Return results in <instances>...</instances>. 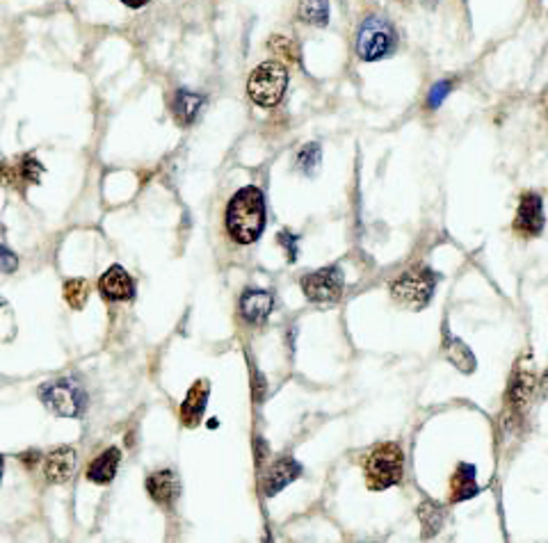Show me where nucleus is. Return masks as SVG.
I'll return each mask as SVG.
<instances>
[{
  "instance_id": "1",
  "label": "nucleus",
  "mask_w": 548,
  "mask_h": 543,
  "mask_svg": "<svg viewBox=\"0 0 548 543\" xmlns=\"http://www.w3.org/2000/svg\"><path fill=\"white\" fill-rule=\"evenodd\" d=\"M266 229V199L254 185L238 190L226 206V231L238 245H251Z\"/></svg>"
},
{
  "instance_id": "2",
  "label": "nucleus",
  "mask_w": 548,
  "mask_h": 543,
  "mask_svg": "<svg viewBox=\"0 0 548 543\" xmlns=\"http://www.w3.org/2000/svg\"><path fill=\"white\" fill-rule=\"evenodd\" d=\"M535 390H537V377L530 361L521 358L517 367L512 370L510 383L505 393V409H503V427L510 434H517L528 421V413L533 409Z\"/></svg>"
},
{
  "instance_id": "3",
  "label": "nucleus",
  "mask_w": 548,
  "mask_h": 543,
  "mask_svg": "<svg viewBox=\"0 0 548 543\" xmlns=\"http://www.w3.org/2000/svg\"><path fill=\"white\" fill-rule=\"evenodd\" d=\"M363 475L370 491H386L405 475V452L398 443H379L363 459Z\"/></svg>"
},
{
  "instance_id": "4",
  "label": "nucleus",
  "mask_w": 548,
  "mask_h": 543,
  "mask_svg": "<svg viewBox=\"0 0 548 543\" xmlns=\"http://www.w3.org/2000/svg\"><path fill=\"white\" fill-rule=\"evenodd\" d=\"M439 274L430 267H414L407 270L405 274H400L393 283H391V295L400 306H405L409 311H423L434 297L437 290Z\"/></svg>"
},
{
  "instance_id": "5",
  "label": "nucleus",
  "mask_w": 548,
  "mask_h": 543,
  "mask_svg": "<svg viewBox=\"0 0 548 543\" xmlns=\"http://www.w3.org/2000/svg\"><path fill=\"white\" fill-rule=\"evenodd\" d=\"M395 48H398V35L391 21L382 16H368L357 35L359 58L366 62H377V59L393 55Z\"/></svg>"
},
{
  "instance_id": "6",
  "label": "nucleus",
  "mask_w": 548,
  "mask_h": 543,
  "mask_svg": "<svg viewBox=\"0 0 548 543\" xmlns=\"http://www.w3.org/2000/svg\"><path fill=\"white\" fill-rule=\"evenodd\" d=\"M288 87V71L282 62L258 64L250 75L247 91L251 101L261 107H274L283 98Z\"/></svg>"
},
{
  "instance_id": "7",
  "label": "nucleus",
  "mask_w": 548,
  "mask_h": 543,
  "mask_svg": "<svg viewBox=\"0 0 548 543\" xmlns=\"http://www.w3.org/2000/svg\"><path fill=\"white\" fill-rule=\"evenodd\" d=\"M39 397L48 411L60 418H78L87 405V395L75 379H53L39 389Z\"/></svg>"
},
{
  "instance_id": "8",
  "label": "nucleus",
  "mask_w": 548,
  "mask_h": 543,
  "mask_svg": "<svg viewBox=\"0 0 548 543\" xmlns=\"http://www.w3.org/2000/svg\"><path fill=\"white\" fill-rule=\"evenodd\" d=\"M343 287H345V277L341 267H322L311 274L302 277V290L309 302L315 303H334L341 299Z\"/></svg>"
},
{
  "instance_id": "9",
  "label": "nucleus",
  "mask_w": 548,
  "mask_h": 543,
  "mask_svg": "<svg viewBox=\"0 0 548 543\" xmlns=\"http://www.w3.org/2000/svg\"><path fill=\"white\" fill-rule=\"evenodd\" d=\"M546 229V213H544V199L537 192H526L519 199L517 213H514V222H512V231L521 238H539Z\"/></svg>"
},
{
  "instance_id": "10",
  "label": "nucleus",
  "mask_w": 548,
  "mask_h": 543,
  "mask_svg": "<svg viewBox=\"0 0 548 543\" xmlns=\"http://www.w3.org/2000/svg\"><path fill=\"white\" fill-rule=\"evenodd\" d=\"M75 466H78V452L74 447H55L53 452H48L44 459V477L51 484H64L74 477Z\"/></svg>"
},
{
  "instance_id": "11",
  "label": "nucleus",
  "mask_w": 548,
  "mask_h": 543,
  "mask_svg": "<svg viewBox=\"0 0 548 543\" xmlns=\"http://www.w3.org/2000/svg\"><path fill=\"white\" fill-rule=\"evenodd\" d=\"M99 290L107 302H128L135 295V281L122 265H110L99 279Z\"/></svg>"
},
{
  "instance_id": "12",
  "label": "nucleus",
  "mask_w": 548,
  "mask_h": 543,
  "mask_svg": "<svg viewBox=\"0 0 548 543\" xmlns=\"http://www.w3.org/2000/svg\"><path fill=\"white\" fill-rule=\"evenodd\" d=\"M274 309V297L263 287H247L240 297V313L250 325H263Z\"/></svg>"
},
{
  "instance_id": "13",
  "label": "nucleus",
  "mask_w": 548,
  "mask_h": 543,
  "mask_svg": "<svg viewBox=\"0 0 548 543\" xmlns=\"http://www.w3.org/2000/svg\"><path fill=\"white\" fill-rule=\"evenodd\" d=\"M302 475V466L295 461L293 457H282L272 463L270 468L266 470V479H263V491H266L267 498H274L277 493H282L290 482Z\"/></svg>"
},
{
  "instance_id": "14",
  "label": "nucleus",
  "mask_w": 548,
  "mask_h": 543,
  "mask_svg": "<svg viewBox=\"0 0 548 543\" xmlns=\"http://www.w3.org/2000/svg\"><path fill=\"white\" fill-rule=\"evenodd\" d=\"M480 493L478 484V468L473 463H457L453 477H450V502L457 505V502H466L471 498Z\"/></svg>"
},
{
  "instance_id": "15",
  "label": "nucleus",
  "mask_w": 548,
  "mask_h": 543,
  "mask_svg": "<svg viewBox=\"0 0 548 543\" xmlns=\"http://www.w3.org/2000/svg\"><path fill=\"white\" fill-rule=\"evenodd\" d=\"M441 350H443V357L453 363L459 373L471 374L475 370V366H478V363H475V354L471 351V347L466 345L462 338H457V335L450 334V329H448V327H443Z\"/></svg>"
},
{
  "instance_id": "16",
  "label": "nucleus",
  "mask_w": 548,
  "mask_h": 543,
  "mask_svg": "<svg viewBox=\"0 0 548 543\" xmlns=\"http://www.w3.org/2000/svg\"><path fill=\"white\" fill-rule=\"evenodd\" d=\"M147 493L154 498V502L158 505L170 507L171 502L179 498V479L171 473L170 468L154 470V473L147 477Z\"/></svg>"
},
{
  "instance_id": "17",
  "label": "nucleus",
  "mask_w": 548,
  "mask_h": 543,
  "mask_svg": "<svg viewBox=\"0 0 548 543\" xmlns=\"http://www.w3.org/2000/svg\"><path fill=\"white\" fill-rule=\"evenodd\" d=\"M119 461H122L119 447H106V450L96 459H91L90 466H87V479L94 482V484H107V482H112L115 475H117Z\"/></svg>"
},
{
  "instance_id": "18",
  "label": "nucleus",
  "mask_w": 548,
  "mask_h": 543,
  "mask_svg": "<svg viewBox=\"0 0 548 543\" xmlns=\"http://www.w3.org/2000/svg\"><path fill=\"white\" fill-rule=\"evenodd\" d=\"M206 399H208V382L199 379L186 395V402L181 405V418L186 425L195 427L202 421L203 411H206Z\"/></svg>"
},
{
  "instance_id": "19",
  "label": "nucleus",
  "mask_w": 548,
  "mask_h": 543,
  "mask_svg": "<svg viewBox=\"0 0 548 543\" xmlns=\"http://www.w3.org/2000/svg\"><path fill=\"white\" fill-rule=\"evenodd\" d=\"M203 107V96L190 90H179L174 96V114L183 126H190Z\"/></svg>"
},
{
  "instance_id": "20",
  "label": "nucleus",
  "mask_w": 548,
  "mask_h": 543,
  "mask_svg": "<svg viewBox=\"0 0 548 543\" xmlns=\"http://www.w3.org/2000/svg\"><path fill=\"white\" fill-rule=\"evenodd\" d=\"M418 518L423 525V539H432L446 525V509L434 500H425L418 507Z\"/></svg>"
},
{
  "instance_id": "21",
  "label": "nucleus",
  "mask_w": 548,
  "mask_h": 543,
  "mask_svg": "<svg viewBox=\"0 0 548 543\" xmlns=\"http://www.w3.org/2000/svg\"><path fill=\"white\" fill-rule=\"evenodd\" d=\"M299 21L309 26H327L330 21V3L327 0H299Z\"/></svg>"
},
{
  "instance_id": "22",
  "label": "nucleus",
  "mask_w": 548,
  "mask_h": 543,
  "mask_svg": "<svg viewBox=\"0 0 548 543\" xmlns=\"http://www.w3.org/2000/svg\"><path fill=\"white\" fill-rule=\"evenodd\" d=\"M87 297H90V283L85 279H71V281L64 283V299H67L71 309H83Z\"/></svg>"
},
{
  "instance_id": "23",
  "label": "nucleus",
  "mask_w": 548,
  "mask_h": 543,
  "mask_svg": "<svg viewBox=\"0 0 548 543\" xmlns=\"http://www.w3.org/2000/svg\"><path fill=\"white\" fill-rule=\"evenodd\" d=\"M320 162H322V149H320L318 144H306V146L299 149L298 167L306 176H314L315 171H318Z\"/></svg>"
},
{
  "instance_id": "24",
  "label": "nucleus",
  "mask_w": 548,
  "mask_h": 543,
  "mask_svg": "<svg viewBox=\"0 0 548 543\" xmlns=\"http://www.w3.org/2000/svg\"><path fill=\"white\" fill-rule=\"evenodd\" d=\"M270 48L272 51H277L283 59H288V62H298V43H295L293 39L277 35V37L270 39Z\"/></svg>"
},
{
  "instance_id": "25",
  "label": "nucleus",
  "mask_w": 548,
  "mask_h": 543,
  "mask_svg": "<svg viewBox=\"0 0 548 543\" xmlns=\"http://www.w3.org/2000/svg\"><path fill=\"white\" fill-rule=\"evenodd\" d=\"M450 90H453V83H450V80H441V83H437V85L430 90V96H427V106H430L432 110L441 107V103L446 101V96L450 94Z\"/></svg>"
},
{
  "instance_id": "26",
  "label": "nucleus",
  "mask_w": 548,
  "mask_h": 543,
  "mask_svg": "<svg viewBox=\"0 0 548 543\" xmlns=\"http://www.w3.org/2000/svg\"><path fill=\"white\" fill-rule=\"evenodd\" d=\"M279 245L286 247L288 258H290V261H295V258H298V245H295V235L286 233V231H283V233H279Z\"/></svg>"
},
{
  "instance_id": "27",
  "label": "nucleus",
  "mask_w": 548,
  "mask_h": 543,
  "mask_svg": "<svg viewBox=\"0 0 548 543\" xmlns=\"http://www.w3.org/2000/svg\"><path fill=\"white\" fill-rule=\"evenodd\" d=\"M3 261H5V272H14L16 256L10 249H3Z\"/></svg>"
},
{
  "instance_id": "28",
  "label": "nucleus",
  "mask_w": 548,
  "mask_h": 543,
  "mask_svg": "<svg viewBox=\"0 0 548 543\" xmlns=\"http://www.w3.org/2000/svg\"><path fill=\"white\" fill-rule=\"evenodd\" d=\"M122 3H123V5H128V7H133V10H138V7L147 5L149 0H122Z\"/></svg>"
},
{
  "instance_id": "29",
  "label": "nucleus",
  "mask_w": 548,
  "mask_h": 543,
  "mask_svg": "<svg viewBox=\"0 0 548 543\" xmlns=\"http://www.w3.org/2000/svg\"><path fill=\"white\" fill-rule=\"evenodd\" d=\"M544 382H548V370H546V373H544Z\"/></svg>"
}]
</instances>
